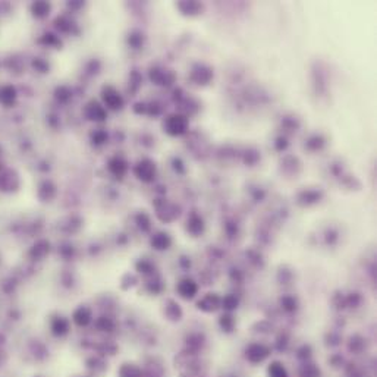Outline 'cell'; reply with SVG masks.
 Listing matches in <instances>:
<instances>
[{
    "mask_svg": "<svg viewBox=\"0 0 377 377\" xmlns=\"http://www.w3.org/2000/svg\"><path fill=\"white\" fill-rule=\"evenodd\" d=\"M175 367L181 371V374L187 377H198L201 373V360L198 354L184 351L178 354L175 358Z\"/></svg>",
    "mask_w": 377,
    "mask_h": 377,
    "instance_id": "1",
    "label": "cell"
},
{
    "mask_svg": "<svg viewBox=\"0 0 377 377\" xmlns=\"http://www.w3.org/2000/svg\"><path fill=\"white\" fill-rule=\"evenodd\" d=\"M272 355V348L263 342H251L244 350V358L251 365H258L264 363Z\"/></svg>",
    "mask_w": 377,
    "mask_h": 377,
    "instance_id": "2",
    "label": "cell"
},
{
    "mask_svg": "<svg viewBox=\"0 0 377 377\" xmlns=\"http://www.w3.org/2000/svg\"><path fill=\"white\" fill-rule=\"evenodd\" d=\"M206 336L200 333V332H195V333H189L188 336L185 338V351L192 352V354H198L204 350L206 346Z\"/></svg>",
    "mask_w": 377,
    "mask_h": 377,
    "instance_id": "3",
    "label": "cell"
},
{
    "mask_svg": "<svg viewBox=\"0 0 377 377\" xmlns=\"http://www.w3.org/2000/svg\"><path fill=\"white\" fill-rule=\"evenodd\" d=\"M176 291H178V294H179L182 298H185V300H192V298L198 294V285H197V282H195L194 279L185 277V279H182V280L178 283Z\"/></svg>",
    "mask_w": 377,
    "mask_h": 377,
    "instance_id": "4",
    "label": "cell"
},
{
    "mask_svg": "<svg viewBox=\"0 0 377 377\" xmlns=\"http://www.w3.org/2000/svg\"><path fill=\"white\" fill-rule=\"evenodd\" d=\"M220 302L222 298L217 294H207L197 302V308L201 310L202 313H214L220 308Z\"/></svg>",
    "mask_w": 377,
    "mask_h": 377,
    "instance_id": "5",
    "label": "cell"
},
{
    "mask_svg": "<svg viewBox=\"0 0 377 377\" xmlns=\"http://www.w3.org/2000/svg\"><path fill=\"white\" fill-rule=\"evenodd\" d=\"M367 339L361 335H352L351 338L348 339L346 343V348L348 351L351 352L352 355H363L367 351Z\"/></svg>",
    "mask_w": 377,
    "mask_h": 377,
    "instance_id": "6",
    "label": "cell"
},
{
    "mask_svg": "<svg viewBox=\"0 0 377 377\" xmlns=\"http://www.w3.org/2000/svg\"><path fill=\"white\" fill-rule=\"evenodd\" d=\"M323 371L320 368V365L314 363L313 360L301 363L298 367V377H322Z\"/></svg>",
    "mask_w": 377,
    "mask_h": 377,
    "instance_id": "7",
    "label": "cell"
},
{
    "mask_svg": "<svg viewBox=\"0 0 377 377\" xmlns=\"http://www.w3.org/2000/svg\"><path fill=\"white\" fill-rule=\"evenodd\" d=\"M51 333L56 336V338H63L69 333L71 330V323L68 318L65 317H56L51 320Z\"/></svg>",
    "mask_w": 377,
    "mask_h": 377,
    "instance_id": "8",
    "label": "cell"
},
{
    "mask_svg": "<svg viewBox=\"0 0 377 377\" xmlns=\"http://www.w3.org/2000/svg\"><path fill=\"white\" fill-rule=\"evenodd\" d=\"M267 377H289V371L279 360H273L267 365Z\"/></svg>",
    "mask_w": 377,
    "mask_h": 377,
    "instance_id": "9",
    "label": "cell"
},
{
    "mask_svg": "<svg viewBox=\"0 0 377 377\" xmlns=\"http://www.w3.org/2000/svg\"><path fill=\"white\" fill-rule=\"evenodd\" d=\"M118 377H144L142 368L134 363H124L118 370Z\"/></svg>",
    "mask_w": 377,
    "mask_h": 377,
    "instance_id": "10",
    "label": "cell"
},
{
    "mask_svg": "<svg viewBox=\"0 0 377 377\" xmlns=\"http://www.w3.org/2000/svg\"><path fill=\"white\" fill-rule=\"evenodd\" d=\"M72 320L75 322L76 326L87 327L93 322V315H91V311L88 310L87 307H79L72 315Z\"/></svg>",
    "mask_w": 377,
    "mask_h": 377,
    "instance_id": "11",
    "label": "cell"
},
{
    "mask_svg": "<svg viewBox=\"0 0 377 377\" xmlns=\"http://www.w3.org/2000/svg\"><path fill=\"white\" fill-rule=\"evenodd\" d=\"M187 230L192 237H198L204 232V222L198 214H192L187 222Z\"/></svg>",
    "mask_w": 377,
    "mask_h": 377,
    "instance_id": "12",
    "label": "cell"
},
{
    "mask_svg": "<svg viewBox=\"0 0 377 377\" xmlns=\"http://www.w3.org/2000/svg\"><path fill=\"white\" fill-rule=\"evenodd\" d=\"M151 245H153V248H156V250H159V251H163V250H167V248L172 245V239H170V237H169L167 234L159 232V234L153 235V238H151Z\"/></svg>",
    "mask_w": 377,
    "mask_h": 377,
    "instance_id": "13",
    "label": "cell"
},
{
    "mask_svg": "<svg viewBox=\"0 0 377 377\" xmlns=\"http://www.w3.org/2000/svg\"><path fill=\"white\" fill-rule=\"evenodd\" d=\"M164 315L170 322H179L182 318V310H181L179 304H176L175 301H167L166 307H164Z\"/></svg>",
    "mask_w": 377,
    "mask_h": 377,
    "instance_id": "14",
    "label": "cell"
},
{
    "mask_svg": "<svg viewBox=\"0 0 377 377\" xmlns=\"http://www.w3.org/2000/svg\"><path fill=\"white\" fill-rule=\"evenodd\" d=\"M239 305V300L237 295L234 294H229V295H225L222 298V302H220V308H223L226 313H232L238 308Z\"/></svg>",
    "mask_w": 377,
    "mask_h": 377,
    "instance_id": "15",
    "label": "cell"
},
{
    "mask_svg": "<svg viewBox=\"0 0 377 377\" xmlns=\"http://www.w3.org/2000/svg\"><path fill=\"white\" fill-rule=\"evenodd\" d=\"M295 357H297V360H298L300 363H305V361L313 360V348H311V345H308V343H302L301 346H298V348H297V351H295Z\"/></svg>",
    "mask_w": 377,
    "mask_h": 377,
    "instance_id": "16",
    "label": "cell"
},
{
    "mask_svg": "<svg viewBox=\"0 0 377 377\" xmlns=\"http://www.w3.org/2000/svg\"><path fill=\"white\" fill-rule=\"evenodd\" d=\"M219 326L222 329V332L232 333L235 330V318L232 317L230 313H226V314H223L219 318Z\"/></svg>",
    "mask_w": 377,
    "mask_h": 377,
    "instance_id": "17",
    "label": "cell"
},
{
    "mask_svg": "<svg viewBox=\"0 0 377 377\" xmlns=\"http://www.w3.org/2000/svg\"><path fill=\"white\" fill-rule=\"evenodd\" d=\"M343 371L346 377H365L364 368L357 363H346L343 367Z\"/></svg>",
    "mask_w": 377,
    "mask_h": 377,
    "instance_id": "18",
    "label": "cell"
},
{
    "mask_svg": "<svg viewBox=\"0 0 377 377\" xmlns=\"http://www.w3.org/2000/svg\"><path fill=\"white\" fill-rule=\"evenodd\" d=\"M280 307L286 311V313H294L298 310V301L294 295H285L280 298Z\"/></svg>",
    "mask_w": 377,
    "mask_h": 377,
    "instance_id": "19",
    "label": "cell"
},
{
    "mask_svg": "<svg viewBox=\"0 0 377 377\" xmlns=\"http://www.w3.org/2000/svg\"><path fill=\"white\" fill-rule=\"evenodd\" d=\"M291 345V338L288 333H280L279 336L275 340V350L277 352H286L288 351V348H289Z\"/></svg>",
    "mask_w": 377,
    "mask_h": 377,
    "instance_id": "20",
    "label": "cell"
},
{
    "mask_svg": "<svg viewBox=\"0 0 377 377\" xmlns=\"http://www.w3.org/2000/svg\"><path fill=\"white\" fill-rule=\"evenodd\" d=\"M144 377H162L163 376V367L156 363H150L147 364L146 370H142Z\"/></svg>",
    "mask_w": 377,
    "mask_h": 377,
    "instance_id": "21",
    "label": "cell"
},
{
    "mask_svg": "<svg viewBox=\"0 0 377 377\" xmlns=\"http://www.w3.org/2000/svg\"><path fill=\"white\" fill-rule=\"evenodd\" d=\"M329 364L333 370H343V367L346 364V360L342 354H332L329 357Z\"/></svg>",
    "mask_w": 377,
    "mask_h": 377,
    "instance_id": "22",
    "label": "cell"
},
{
    "mask_svg": "<svg viewBox=\"0 0 377 377\" xmlns=\"http://www.w3.org/2000/svg\"><path fill=\"white\" fill-rule=\"evenodd\" d=\"M96 326L99 330L101 332H112L114 329V322L112 318H109V317H100L99 320H97V323H96Z\"/></svg>",
    "mask_w": 377,
    "mask_h": 377,
    "instance_id": "23",
    "label": "cell"
},
{
    "mask_svg": "<svg viewBox=\"0 0 377 377\" xmlns=\"http://www.w3.org/2000/svg\"><path fill=\"white\" fill-rule=\"evenodd\" d=\"M340 343H342V336H340L339 333L332 332V333H329V335L326 336L327 346H330V348H336V346H339Z\"/></svg>",
    "mask_w": 377,
    "mask_h": 377,
    "instance_id": "24",
    "label": "cell"
},
{
    "mask_svg": "<svg viewBox=\"0 0 377 377\" xmlns=\"http://www.w3.org/2000/svg\"><path fill=\"white\" fill-rule=\"evenodd\" d=\"M137 267H138L139 272L144 273V275H153V266L149 262H141Z\"/></svg>",
    "mask_w": 377,
    "mask_h": 377,
    "instance_id": "25",
    "label": "cell"
}]
</instances>
